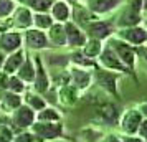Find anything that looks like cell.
Instances as JSON below:
<instances>
[{
	"instance_id": "cell-17",
	"label": "cell",
	"mask_w": 147,
	"mask_h": 142,
	"mask_svg": "<svg viewBox=\"0 0 147 142\" xmlns=\"http://www.w3.org/2000/svg\"><path fill=\"white\" fill-rule=\"evenodd\" d=\"M89 81H91V76L86 71H80V69L73 71V83L76 84V88H86Z\"/></svg>"
},
{
	"instance_id": "cell-36",
	"label": "cell",
	"mask_w": 147,
	"mask_h": 142,
	"mask_svg": "<svg viewBox=\"0 0 147 142\" xmlns=\"http://www.w3.org/2000/svg\"><path fill=\"white\" fill-rule=\"evenodd\" d=\"M107 142H121V141H117L116 137H109V141H107Z\"/></svg>"
},
{
	"instance_id": "cell-23",
	"label": "cell",
	"mask_w": 147,
	"mask_h": 142,
	"mask_svg": "<svg viewBox=\"0 0 147 142\" xmlns=\"http://www.w3.org/2000/svg\"><path fill=\"white\" fill-rule=\"evenodd\" d=\"M13 2L12 0H0V17H7L13 12Z\"/></svg>"
},
{
	"instance_id": "cell-18",
	"label": "cell",
	"mask_w": 147,
	"mask_h": 142,
	"mask_svg": "<svg viewBox=\"0 0 147 142\" xmlns=\"http://www.w3.org/2000/svg\"><path fill=\"white\" fill-rule=\"evenodd\" d=\"M15 23H17L18 27H28V25L32 23V15L28 12V8H18V10H17Z\"/></svg>"
},
{
	"instance_id": "cell-20",
	"label": "cell",
	"mask_w": 147,
	"mask_h": 142,
	"mask_svg": "<svg viewBox=\"0 0 147 142\" xmlns=\"http://www.w3.org/2000/svg\"><path fill=\"white\" fill-rule=\"evenodd\" d=\"M99 111L107 122H116V119H117V111H116V108H114L113 104H104Z\"/></svg>"
},
{
	"instance_id": "cell-9",
	"label": "cell",
	"mask_w": 147,
	"mask_h": 142,
	"mask_svg": "<svg viewBox=\"0 0 147 142\" xmlns=\"http://www.w3.org/2000/svg\"><path fill=\"white\" fill-rule=\"evenodd\" d=\"M140 114L137 112V111H131L129 114L124 117V121H122V127H124V131H126L127 134H134L137 129H139L140 126Z\"/></svg>"
},
{
	"instance_id": "cell-22",
	"label": "cell",
	"mask_w": 147,
	"mask_h": 142,
	"mask_svg": "<svg viewBox=\"0 0 147 142\" xmlns=\"http://www.w3.org/2000/svg\"><path fill=\"white\" fill-rule=\"evenodd\" d=\"M28 5L30 7H33L35 10H38V12H45L47 8H50L51 5V0H27Z\"/></svg>"
},
{
	"instance_id": "cell-13",
	"label": "cell",
	"mask_w": 147,
	"mask_h": 142,
	"mask_svg": "<svg viewBox=\"0 0 147 142\" xmlns=\"http://www.w3.org/2000/svg\"><path fill=\"white\" fill-rule=\"evenodd\" d=\"M98 79H99V84L102 86V88H106L107 91H111V93H114L116 91V76L111 75V73H99L98 75Z\"/></svg>"
},
{
	"instance_id": "cell-38",
	"label": "cell",
	"mask_w": 147,
	"mask_h": 142,
	"mask_svg": "<svg viewBox=\"0 0 147 142\" xmlns=\"http://www.w3.org/2000/svg\"><path fill=\"white\" fill-rule=\"evenodd\" d=\"M126 142H140V141H139V139H127Z\"/></svg>"
},
{
	"instance_id": "cell-28",
	"label": "cell",
	"mask_w": 147,
	"mask_h": 142,
	"mask_svg": "<svg viewBox=\"0 0 147 142\" xmlns=\"http://www.w3.org/2000/svg\"><path fill=\"white\" fill-rule=\"evenodd\" d=\"M5 102H7L10 108H18L20 106V98L15 94V93H12V94L5 96Z\"/></svg>"
},
{
	"instance_id": "cell-15",
	"label": "cell",
	"mask_w": 147,
	"mask_h": 142,
	"mask_svg": "<svg viewBox=\"0 0 147 142\" xmlns=\"http://www.w3.org/2000/svg\"><path fill=\"white\" fill-rule=\"evenodd\" d=\"M22 63H23V53H22V51H17V53L12 55L7 60V63H5V71H7V73H12L17 68L22 66Z\"/></svg>"
},
{
	"instance_id": "cell-24",
	"label": "cell",
	"mask_w": 147,
	"mask_h": 142,
	"mask_svg": "<svg viewBox=\"0 0 147 142\" xmlns=\"http://www.w3.org/2000/svg\"><path fill=\"white\" fill-rule=\"evenodd\" d=\"M38 119H40L41 122H55L56 119H58V114L55 112L53 109H45V111H41L40 114H38Z\"/></svg>"
},
{
	"instance_id": "cell-29",
	"label": "cell",
	"mask_w": 147,
	"mask_h": 142,
	"mask_svg": "<svg viewBox=\"0 0 147 142\" xmlns=\"http://www.w3.org/2000/svg\"><path fill=\"white\" fill-rule=\"evenodd\" d=\"M12 141V132L5 126H0V142H10Z\"/></svg>"
},
{
	"instance_id": "cell-14",
	"label": "cell",
	"mask_w": 147,
	"mask_h": 142,
	"mask_svg": "<svg viewBox=\"0 0 147 142\" xmlns=\"http://www.w3.org/2000/svg\"><path fill=\"white\" fill-rule=\"evenodd\" d=\"M53 17L60 22L68 20V17H69V8H68V5L65 2H58V3L53 5Z\"/></svg>"
},
{
	"instance_id": "cell-11",
	"label": "cell",
	"mask_w": 147,
	"mask_h": 142,
	"mask_svg": "<svg viewBox=\"0 0 147 142\" xmlns=\"http://www.w3.org/2000/svg\"><path fill=\"white\" fill-rule=\"evenodd\" d=\"M36 65H38V69H36L38 73H36V78H35V88L38 89V91H41V93H45L48 89V78L40 65V60H36Z\"/></svg>"
},
{
	"instance_id": "cell-30",
	"label": "cell",
	"mask_w": 147,
	"mask_h": 142,
	"mask_svg": "<svg viewBox=\"0 0 147 142\" xmlns=\"http://www.w3.org/2000/svg\"><path fill=\"white\" fill-rule=\"evenodd\" d=\"M28 101H30V104L33 106V108H36V109H41L43 108V99L41 98H38V96H28Z\"/></svg>"
},
{
	"instance_id": "cell-27",
	"label": "cell",
	"mask_w": 147,
	"mask_h": 142,
	"mask_svg": "<svg viewBox=\"0 0 147 142\" xmlns=\"http://www.w3.org/2000/svg\"><path fill=\"white\" fill-rule=\"evenodd\" d=\"M7 86L12 89L13 93H20L22 89H23V84H22V81L18 79V78H10V79H8V84H7Z\"/></svg>"
},
{
	"instance_id": "cell-39",
	"label": "cell",
	"mask_w": 147,
	"mask_h": 142,
	"mask_svg": "<svg viewBox=\"0 0 147 142\" xmlns=\"http://www.w3.org/2000/svg\"><path fill=\"white\" fill-rule=\"evenodd\" d=\"M142 5H144V7L147 8V0H144V2H142Z\"/></svg>"
},
{
	"instance_id": "cell-8",
	"label": "cell",
	"mask_w": 147,
	"mask_h": 142,
	"mask_svg": "<svg viewBox=\"0 0 147 142\" xmlns=\"http://www.w3.org/2000/svg\"><path fill=\"white\" fill-rule=\"evenodd\" d=\"M25 38H27V45L30 48H45L47 46V36L40 30H28Z\"/></svg>"
},
{
	"instance_id": "cell-32",
	"label": "cell",
	"mask_w": 147,
	"mask_h": 142,
	"mask_svg": "<svg viewBox=\"0 0 147 142\" xmlns=\"http://www.w3.org/2000/svg\"><path fill=\"white\" fill-rule=\"evenodd\" d=\"M139 129H140V135H142V137H144V139H146V141H147V121L140 122Z\"/></svg>"
},
{
	"instance_id": "cell-26",
	"label": "cell",
	"mask_w": 147,
	"mask_h": 142,
	"mask_svg": "<svg viewBox=\"0 0 147 142\" xmlns=\"http://www.w3.org/2000/svg\"><path fill=\"white\" fill-rule=\"evenodd\" d=\"M35 23L38 25V27H41V28H47V27H50L51 25V18L48 17V15H36L35 17Z\"/></svg>"
},
{
	"instance_id": "cell-4",
	"label": "cell",
	"mask_w": 147,
	"mask_h": 142,
	"mask_svg": "<svg viewBox=\"0 0 147 142\" xmlns=\"http://www.w3.org/2000/svg\"><path fill=\"white\" fill-rule=\"evenodd\" d=\"M65 32H66V40L71 46H81V45H84L86 38H84V35L81 33V30L74 23H68L66 27H65Z\"/></svg>"
},
{
	"instance_id": "cell-21",
	"label": "cell",
	"mask_w": 147,
	"mask_h": 142,
	"mask_svg": "<svg viewBox=\"0 0 147 142\" xmlns=\"http://www.w3.org/2000/svg\"><path fill=\"white\" fill-rule=\"evenodd\" d=\"M139 22H140L139 13H137V12H134V10H131V12L124 13L122 20H121V25H129V27H134V25H137Z\"/></svg>"
},
{
	"instance_id": "cell-40",
	"label": "cell",
	"mask_w": 147,
	"mask_h": 142,
	"mask_svg": "<svg viewBox=\"0 0 147 142\" xmlns=\"http://www.w3.org/2000/svg\"><path fill=\"white\" fill-rule=\"evenodd\" d=\"M144 109H146V114H147V104H146V106H144Z\"/></svg>"
},
{
	"instance_id": "cell-37",
	"label": "cell",
	"mask_w": 147,
	"mask_h": 142,
	"mask_svg": "<svg viewBox=\"0 0 147 142\" xmlns=\"http://www.w3.org/2000/svg\"><path fill=\"white\" fill-rule=\"evenodd\" d=\"M2 63H3V53L0 51V66H2Z\"/></svg>"
},
{
	"instance_id": "cell-10",
	"label": "cell",
	"mask_w": 147,
	"mask_h": 142,
	"mask_svg": "<svg viewBox=\"0 0 147 142\" xmlns=\"http://www.w3.org/2000/svg\"><path fill=\"white\" fill-rule=\"evenodd\" d=\"M89 30H91V35L93 36H96V38H106V36H109L111 35V25H107V23H104V22H96V23H93L91 27H89Z\"/></svg>"
},
{
	"instance_id": "cell-33",
	"label": "cell",
	"mask_w": 147,
	"mask_h": 142,
	"mask_svg": "<svg viewBox=\"0 0 147 142\" xmlns=\"http://www.w3.org/2000/svg\"><path fill=\"white\" fill-rule=\"evenodd\" d=\"M33 139H32V135H28V134H22L17 137V141L15 142H32Z\"/></svg>"
},
{
	"instance_id": "cell-2",
	"label": "cell",
	"mask_w": 147,
	"mask_h": 142,
	"mask_svg": "<svg viewBox=\"0 0 147 142\" xmlns=\"http://www.w3.org/2000/svg\"><path fill=\"white\" fill-rule=\"evenodd\" d=\"M33 131L43 139H55L61 134V126L55 122H43V124H35Z\"/></svg>"
},
{
	"instance_id": "cell-35",
	"label": "cell",
	"mask_w": 147,
	"mask_h": 142,
	"mask_svg": "<svg viewBox=\"0 0 147 142\" xmlns=\"http://www.w3.org/2000/svg\"><path fill=\"white\" fill-rule=\"evenodd\" d=\"M140 55L144 56V61L147 63V48H140Z\"/></svg>"
},
{
	"instance_id": "cell-31",
	"label": "cell",
	"mask_w": 147,
	"mask_h": 142,
	"mask_svg": "<svg viewBox=\"0 0 147 142\" xmlns=\"http://www.w3.org/2000/svg\"><path fill=\"white\" fill-rule=\"evenodd\" d=\"M61 93H63L65 96H73V94H74V89H73V88H65ZM74 101H76V99H73V98L66 99V102H74Z\"/></svg>"
},
{
	"instance_id": "cell-7",
	"label": "cell",
	"mask_w": 147,
	"mask_h": 142,
	"mask_svg": "<svg viewBox=\"0 0 147 142\" xmlns=\"http://www.w3.org/2000/svg\"><path fill=\"white\" fill-rule=\"evenodd\" d=\"M122 36L126 38L127 41H131V43H136V45H140V43H144L147 40V32L144 28H139V27H131L124 30L122 32Z\"/></svg>"
},
{
	"instance_id": "cell-19",
	"label": "cell",
	"mask_w": 147,
	"mask_h": 142,
	"mask_svg": "<svg viewBox=\"0 0 147 142\" xmlns=\"http://www.w3.org/2000/svg\"><path fill=\"white\" fill-rule=\"evenodd\" d=\"M20 78H23L25 81H32L35 79V68L30 61H23L20 66Z\"/></svg>"
},
{
	"instance_id": "cell-34",
	"label": "cell",
	"mask_w": 147,
	"mask_h": 142,
	"mask_svg": "<svg viewBox=\"0 0 147 142\" xmlns=\"http://www.w3.org/2000/svg\"><path fill=\"white\" fill-rule=\"evenodd\" d=\"M7 84H8L7 76H5V75H0V88H5Z\"/></svg>"
},
{
	"instance_id": "cell-6",
	"label": "cell",
	"mask_w": 147,
	"mask_h": 142,
	"mask_svg": "<svg viewBox=\"0 0 147 142\" xmlns=\"http://www.w3.org/2000/svg\"><path fill=\"white\" fill-rule=\"evenodd\" d=\"M22 45V36L18 33H5L0 36V48L3 51H15Z\"/></svg>"
},
{
	"instance_id": "cell-1",
	"label": "cell",
	"mask_w": 147,
	"mask_h": 142,
	"mask_svg": "<svg viewBox=\"0 0 147 142\" xmlns=\"http://www.w3.org/2000/svg\"><path fill=\"white\" fill-rule=\"evenodd\" d=\"M111 45H113V50L117 53V58H119L124 65L132 66L134 60H136V53H134L132 48L129 46V45H126V43H122V41H117V40H113Z\"/></svg>"
},
{
	"instance_id": "cell-5",
	"label": "cell",
	"mask_w": 147,
	"mask_h": 142,
	"mask_svg": "<svg viewBox=\"0 0 147 142\" xmlns=\"http://www.w3.org/2000/svg\"><path fill=\"white\" fill-rule=\"evenodd\" d=\"M101 63H102L106 68H111V69H121V71H126L124 63L117 58V55H114V51L111 50V48H107V50L102 51V55H101Z\"/></svg>"
},
{
	"instance_id": "cell-3",
	"label": "cell",
	"mask_w": 147,
	"mask_h": 142,
	"mask_svg": "<svg viewBox=\"0 0 147 142\" xmlns=\"http://www.w3.org/2000/svg\"><path fill=\"white\" fill-rule=\"evenodd\" d=\"M35 119V114L32 108H27V106H22L15 111L13 114V122L18 126V127H27V126H32Z\"/></svg>"
},
{
	"instance_id": "cell-16",
	"label": "cell",
	"mask_w": 147,
	"mask_h": 142,
	"mask_svg": "<svg viewBox=\"0 0 147 142\" xmlns=\"http://www.w3.org/2000/svg\"><path fill=\"white\" fill-rule=\"evenodd\" d=\"M50 38L55 45H63L65 40H66V32L61 25H55L51 27V32H50Z\"/></svg>"
},
{
	"instance_id": "cell-25",
	"label": "cell",
	"mask_w": 147,
	"mask_h": 142,
	"mask_svg": "<svg viewBox=\"0 0 147 142\" xmlns=\"http://www.w3.org/2000/svg\"><path fill=\"white\" fill-rule=\"evenodd\" d=\"M101 51V45L98 40H93L89 41L86 45V48H84V53H86V56H96V55Z\"/></svg>"
},
{
	"instance_id": "cell-12",
	"label": "cell",
	"mask_w": 147,
	"mask_h": 142,
	"mask_svg": "<svg viewBox=\"0 0 147 142\" xmlns=\"http://www.w3.org/2000/svg\"><path fill=\"white\" fill-rule=\"evenodd\" d=\"M116 3H117V0H91V8L94 12L102 13V12H107V10L114 8Z\"/></svg>"
}]
</instances>
